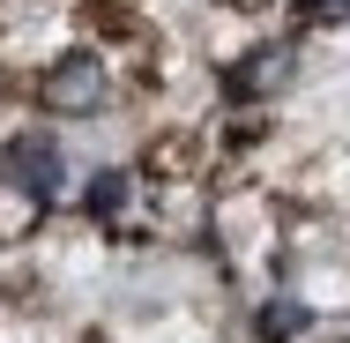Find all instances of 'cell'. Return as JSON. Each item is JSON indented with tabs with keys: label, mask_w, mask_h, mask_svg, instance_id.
<instances>
[{
	"label": "cell",
	"mask_w": 350,
	"mask_h": 343,
	"mask_svg": "<svg viewBox=\"0 0 350 343\" xmlns=\"http://www.w3.org/2000/svg\"><path fill=\"white\" fill-rule=\"evenodd\" d=\"M45 105H60V112H97V105H105V68H97V53H68L60 68L45 75Z\"/></svg>",
	"instance_id": "obj_1"
},
{
	"label": "cell",
	"mask_w": 350,
	"mask_h": 343,
	"mask_svg": "<svg viewBox=\"0 0 350 343\" xmlns=\"http://www.w3.org/2000/svg\"><path fill=\"white\" fill-rule=\"evenodd\" d=\"M8 179H15L23 194L53 202V194H60V149H53L45 135H23L15 149H8Z\"/></svg>",
	"instance_id": "obj_2"
},
{
	"label": "cell",
	"mask_w": 350,
	"mask_h": 343,
	"mask_svg": "<svg viewBox=\"0 0 350 343\" xmlns=\"http://www.w3.org/2000/svg\"><path fill=\"white\" fill-rule=\"evenodd\" d=\"M298 329H306V306H298V298H276V306L261 314V343H291Z\"/></svg>",
	"instance_id": "obj_3"
},
{
	"label": "cell",
	"mask_w": 350,
	"mask_h": 343,
	"mask_svg": "<svg viewBox=\"0 0 350 343\" xmlns=\"http://www.w3.org/2000/svg\"><path fill=\"white\" fill-rule=\"evenodd\" d=\"M82 202H90V216H112V209L127 202V172H97V179H90V194H82Z\"/></svg>",
	"instance_id": "obj_4"
},
{
	"label": "cell",
	"mask_w": 350,
	"mask_h": 343,
	"mask_svg": "<svg viewBox=\"0 0 350 343\" xmlns=\"http://www.w3.org/2000/svg\"><path fill=\"white\" fill-rule=\"evenodd\" d=\"M306 15H350V0H306Z\"/></svg>",
	"instance_id": "obj_5"
}]
</instances>
